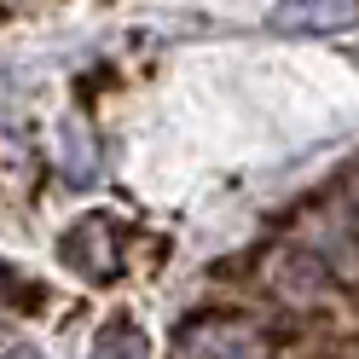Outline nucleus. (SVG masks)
Masks as SVG:
<instances>
[{
    "mask_svg": "<svg viewBox=\"0 0 359 359\" xmlns=\"http://www.w3.org/2000/svg\"><path fill=\"white\" fill-rule=\"evenodd\" d=\"M64 255H70V266H81L87 278H104L110 261H116V250H110V226H104V220H87V226L64 243Z\"/></svg>",
    "mask_w": 359,
    "mask_h": 359,
    "instance_id": "3",
    "label": "nucleus"
},
{
    "mask_svg": "<svg viewBox=\"0 0 359 359\" xmlns=\"http://www.w3.org/2000/svg\"><path fill=\"white\" fill-rule=\"evenodd\" d=\"M359 24V0H278L273 29L278 35H336Z\"/></svg>",
    "mask_w": 359,
    "mask_h": 359,
    "instance_id": "1",
    "label": "nucleus"
},
{
    "mask_svg": "<svg viewBox=\"0 0 359 359\" xmlns=\"http://www.w3.org/2000/svg\"><path fill=\"white\" fill-rule=\"evenodd\" d=\"M186 359H266V342H261L255 325L215 319V325L186 336Z\"/></svg>",
    "mask_w": 359,
    "mask_h": 359,
    "instance_id": "2",
    "label": "nucleus"
},
{
    "mask_svg": "<svg viewBox=\"0 0 359 359\" xmlns=\"http://www.w3.org/2000/svg\"><path fill=\"white\" fill-rule=\"evenodd\" d=\"M140 348H145V342H140V330L116 319V325H104V330H99L93 359H140Z\"/></svg>",
    "mask_w": 359,
    "mask_h": 359,
    "instance_id": "4",
    "label": "nucleus"
},
{
    "mask_svg": "<svg viewBox=\"0 0 359 359\" xmlns=\"http://www.w3.org/2000/svg\"><path fill=\"white\" fill-rule=\"evenodd\" d=\"M12 359H41V353H12Z\"/></svg>",
    "mask_w": 359,
    "mask_h": 359,
    "instance_id": "5",
    "label": "nucleus"
}]
</instances>
